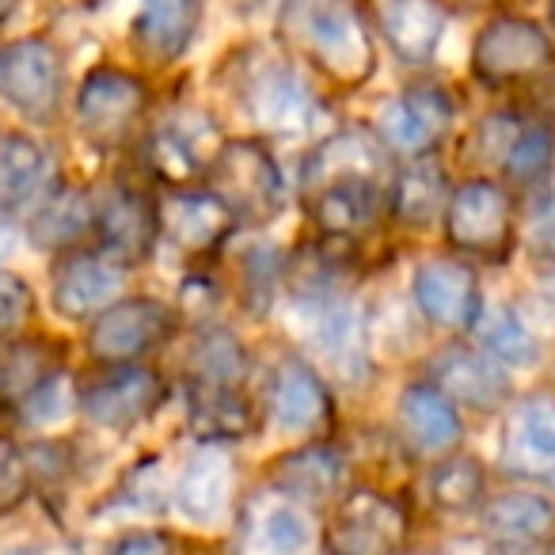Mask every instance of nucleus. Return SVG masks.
<instances>
[{
  "mask_svg": "<svg viewBox=\"0 0 555 555\" xmlns=\"http://www.w3.org/2000/svg\"><path fill=\"white\" fill-rule=\"evenodd\" d=\"M392 164L377 133L339 130L309 153L301 168L305 214L320 236L362 240L388 214Z\"/></svg>",
  "mask_w": 555,
  "mask_h": 555,
  "instance_id": "obj_1",
  "label": "nucleus"
},
{
  "mask_svg": "<svg viewBox=\"0 0 555 555\" xmlns=\"http://www.w3.org/2000/svg\"><path fill=\"white\" fill-rule=\"evenodd\" d=\"M278 35L294 62L343 92L362 88L377 69V31L358 0H282Z\"/></svg>",
  "mask_w": 555,
  "mask_h": 555,
  "instance_id": "obj_2",
  "label": "nucleus"
},
{
  "mask_svg": "<svg viewBox=\"0 0 555 555\" xmlns=\"http://www.w3.org/2000/svg\"><path fill=\"white\" fill-rule=\"evenodd\" d=\"M202 186H209L224 202L236 224H270L289 202L286 176L259 138L221 141Z\"/></svg>",
  "mask_w": 555,
  "mask_h": 555,
  "instance_id": "obj_3",
  "label": "nucleus"
},
{
  "mask_svg": "<svg viewBox=\"0 0 555 555\" xmlns=\"http://www.w3.org/2000/svg\"><path fill=\"white\" fill-rule=\"evenodd\" d=\"M411 544V506L380 487H350L335 499L320 547L324 555H403Z\"/></svg>",
  "mask_w": 555,
  "mask_h": 555,
  "instance_id": "obj_4",
  "label": "nucleus"
},
{
  "mask_svg": "<svg viewBox=\"0 0 555 555\" xmlns=\"http://www.w3.org/2000/svg\"><path fill=\"white\" fill-rule=\"evenodd\" d=\"M441 229H446V244L464 259L506 262L517 247L514 194L499 179H464L449 191Z\"/></svg>",
  "mask_w": 555,
  "mask_h": 555,
  "instance_id": "obj_5",
  "label": "nucleus"
},
{
  "mask_svg": "<svg viewBox=\"0 0 555 555\" xmlns=\"http://www.w3.org/2000/svg\"><path fill=\"white\" fill-rule=\"evenodd\" d=\"M236 100L255 126L270 133H301L317 118V95L294 69V57L251 47L236 65Z\"/></svg>",
  "mask_w": 555,
  "mask_h": 555,
  "instance_id": "obj_6",
  "label": "nucleus"
},
{
  "mask_svg": "<svg viewBox=\"0 0 555 555\" xmlns=\"http://www.w3.org/2000/svg\"><path fill=\"white\" fill-rule=\"evenodd\" d=\"M552 35L525 16H494L479 27L472 42V77L483 88L529 85L552 65Z\"/></svg>",
  "mask_w": 555,
  "mask_h": 555,
  "instance_id": "obj_7",
  "label": "nucleus"
},
{
  "mask_svg": "<svg viewBox=\"0 0 555 555\" xmlns=\"http://www.w3.org/2000/svg\"><path fill=\"white\" fill-rule=\"evenodd\" d=\"M179 324L183 317L176 305L156 301V297H122V301L107 305L100 317H92L88 354L100 365L141 362L145 354L176 339Z\"/></svg>",
  "mask_w": 555,
  "mask_h": 555,
  "instance_id": "obj_8",
  "label": "nucleus"
},
{
  "mask_svg": "<svg viewBox=\"0 0 555 555\" xmlns=\"http://www.w3.org/2000/svg\"><path fill=\"white\" fill-rule=\"evenodd\" d=\"M168 400V380L153 370V365L126 362L107 365L100 377H92L80 392V411L88 423L103 426V430L126 434L153 418Z\"/></svg>",
  "mask_w": 555,
  "mask_h": 555,
  "instance_id": "obj_9",
  "label": "nucleus"
},
{
  "mask_svg": "<svg viewBox=\"0 0 555 555\" xmlns=\"http://www.w3.org/2000/svg\"><path fill=\"white\" fill-rule=\"evenodd\" d=\"M149 85L130 69L118 65H95L77 92V118L80 130L100 145H115L122 141L133 126L141 122V115L149 111Z\"/></svg>",
  "mask_w": 555,
  "mask_h": 555,
  "instance_id": "obj_10",
  "label": "nucleus"
},
{
  "mask_svg": "<svg viewBox=\"0 0 555 555\" xmlns=\"http://www.w3.org/2000/svg\"><path fill=\"white\" fill-rule=\"evenodd\" d=\"M0 100L31 122H50L62 107V54L47 39L0 47Z\"/></svg>",
  "mask_w": 555,
  "mask_h": 555,
  "instance_id": "obj_11",
  "label": "nucleus"
},
{
  "mask_svg": "<svg viewBox=\"0 0 555 555\" xmlns=\"http://www.w3.org/2000/svg\"><path fill=\"white\" fill-rule=\"evenodd\" d=\"M453 95L438 85H411L377 118V141L396 156H430L446 130L453 126Z\"/></svg>",
  "mask_w": 555,
  "mask_h": 555,
  "instance_id": "obj_12",
  "label": "nucleus"
},
{
  "mask_svg": "<svg viewBox=\"0 0 555 555\" xmlns=\"http://www.w3.org/2000/svg\"><path fill=\"white\" fill-rule=\"evenodd\" d=\"M426 380L441 396H449L456 408L468 411H499L509 400V392H514L506 365L487 354V350L464 347V343L441 347L430 358V377Z\"/></svg>",
  "mask_w": 555,
  "mask_h": 555,
  "instance_id": "obj_13",
  "label": "nucleus"
},
{
  "mask_svg": "<svg viewBox=\"0 0 555 555\" xmlns=\"http://www.w3.org/2000/svg\"><path fill=\"white\" fill-rule=\"evenodd\" d=\"M156 209H160V236L194 259L224 247L236 229L224 202L209 186H168L156 198Z\"/></svg>",
  "mask_w": 555,
  "mask_h": 555,
  "instance_id": "obj_14",
  "label": "nucleus"
},
{
  "mask_svg": "<svg viewBox=\"0 0 555 555\" xmlns=\"http://www.w3.org/2000/svg\"><path fill=\"white\" fill-rule=\"evenodd\" d=\"M411 297H415V309L446 332H468L483 305L476 270L461 259L418 262L415 278H411Z\"/></svg>",
  "mask_w": 555,
  "mask_h": 555,
  "instance_id": "obj_15",
  "label": "nucleus"
},
{
  "mask_svg": "<svg viewBox=\"0 0 555 555\" xmlns=\"http://www.w3.org/2000/svg\"><path fill=\"white\" fill-rule=\"evenodd\" d=\"M126 282V267L111 259L103 247L95 251H77L73 247L54 267V309L65 320H92L107 305L118 301Z\"/></svg>",
  "mask_w": 555,
  "mask_h": 555,
  "instance_id": "obj_16",
  "label": "nucleus"
},
{
  "mask_svg": "<svg viewBox=\"0 0 555 555\" xmlns=\"http://www.w3.org/2000/svg\"><path fill=\"white\" fill-rule=\"evenodd\" d=\"M95 232L100 247L122 267L145 262L160 244V209L156 198L138 186H118L100 209H95Z\"/></svg>",
  "mask_w": 555,
  "mask_h": 555,
  "instance_id": "obj_17",
  "label": "nucleus"
},
{
  "mask_svg": "<svg viewBox=\"0 0 555 555\" xmlns=\"http://www.w3.org/2000/svg\"><path fill=\"white\" fill-rule=\"evenodd\" d=\"M370 4H373V31L385 39V47L400 62L408 65L434 62L449 24L446 0H370Z\"/></svg>",
  "mask_w": 555,
  "mask_h": 555,
  "instance_id": "obj_18",
  "label": "nucleus"
},
{
  "mask_svg": "<svg viewBox=\"0 0 555 555\" xmlns=\"http://www.w3.org/2000/svg\"><path fill=\"white\" fill-rule=\"evenodd\" d=\"M347 461L350 456L339 446H332V441H309V446H297L289 453L274 456L267 468V483L282 499L327 502L335 494H343Z\"/></svg>",
  "mask_w": 555,
  "mask_h": 555,
  "instance_id": "obj_19",
  "label": "nucleus"
},
{
  "mask_svg": "<svg viewBox=\"0 0 555 555\" xmlns=\"http://www.w3.org/2000/svg\"><path fill=\"white\" fill-rule=\"evenodd\" d=\"M270 415L282 430L294 434H312L332 426L335 418V400L327 392L324 377L312 370L309 362H289L278 365L274 380H270Z\"/></svg>",
  "mask_w": 555,
  "mask_h": 555,
  "instance_id": "obj_20",
  "label": "nucleus"
},
{
  "mask_svg": "<svg viewBox=\"0 0 555 555\" xmlns=\"http://www.w3.org/2000/svg\"><path fill=\"white\" fill-rule=\"evenodd\" d=\"M236 468L224 446H202L176 479V506L191 525H217L232 502Z\"/></svg>",
  "mask_w": 555,
  "mask_h": 555,
  "instance_id": "obj_21",
  "label": "nucleus"
},
{
  "mask_svg": "<svg viewBox=\"0 0 555 555\" xmlns=\"http://www.w3.org/2000/svg\"><path fill=\"white\" fill-rule=\"evenodd\" d=\"M202 24L198 0H141L138 16L130 24V39L138 54L156 65H171L191 50Z\"/></svg>",
  "mask_w": 555,
  "mask_h": 555,
  "instance_id": "obj_22",
  "label": "nucleus"
},
{
  "mask_svg": "<svg viewBox=\"0 0 555 555\" xmlns=\"http://www.w3.org/2000/svg\"><path fill=\"white\" fill-rule=\"evenodd\" d=\"M400 426L418 453L446 456L461 446L464 423L449 396H441L430 380H415L400 392Z\"/></svg>",
  "mask_w": 555,
  "mask_h": 555,
  "instance_id": "obj_23",
  "label": "nucleus"
},
{
  "mask_svg": "<svg viewBox=\"0 0 555 555\" xmlns=\"http://www.w3.org/2000/svg\"><path fill=\"white\" fill-rule=\"evenodd\" d=\"M483 532L494 537L502 547H532L544 544L555 532V502L537 491H506L487 499L483 506Z\"/></svg>",
  "mask_w": 555,
  "mask_h": 555,
  "instance_id": "obj_24",
  "label": "nucleus"
},
{
  "mask_svg": "<svg viewBox=\"0 0 555 555\" xmlns=\"http://www.w3.org/2000/svg\"><path fill=\"white\" fill-rule=\"evenodd\" d=\"M317 350L327 362V370L339 373L347 385H365L373 377L370 358V332L365 320L350 305H324V317L317 324Z\"/></svg>",
  "mask_w": 555,
  "mask_h": 555,
  "instance_id": "obj_25",
  "label": "nucleus"
},
{
  "mask_svg": "<svg viewBox=\"0 0 555 555\" xmlns=\"http://www.w3.org/2000/svg\"><path fill=\"white\" fill-rule=\"evenodd\" d=\"M449 179L438 156H415L403 171H396L392 194H388V214L408 229H430L449 202Z\"/></svg>",
  "mask_w": 555,
  "mask_h": 555,
  "instance_id": "obj_26",
  "label": "nucleus"
},
{
  "mask_svg": "<svg viewBox=\"0 0 555 555\" xmlns=\"http://www.w3.org/2000/svg\"><path fill=\"white\" fill-rule=\"evenodd\" d=\"M191 434L206 446H224L259 434V411L251 408L244 388H198L191 385Z\"/></svg>",
  "mask_w": 555,
  "mask_h": 555,
  "instance_id": "obj_27",
  "label": "nucleus"
},
{
  "mask_svg": "<svg viewBox=\"0 0 555 555\" xmlns=\"http://www.w3.org/2000/svg\"><path fill=\"white\" fill-rule=\"evenodd\" d=\"M95 229V202L80 186H62L35 209L27 236L47 251H73Z\"/></svg>",
  "mask_w": 555,
  "mask_h": 555,
  "instance_id": "obj_28",
  "label": "nucleus"
},
{
  "mask_svg": "<svg viewBox=\"0 0 555 555\" xmlns=\"http://www.w3.org/2000/svg\"><path fill=\"white\" fill-rule=\"evenodd\" d=\"M62 373V347L50 339H0V403H27Z\"/></svg>",
  "mask_w": 555,
  "mask_h": 555,
  "instance_id": "obj_29",
  "label": "nucleus"
},
{
  "mask_svg": "<svg viewBox=\"0 0 555 555\" xmlns=\"http://www.w3.org/2000/svg\"><path fill=\"white\" fill-rule=\"evenodd\" d=\"M251 354L229 327H206L191 347V385L198 388H244Z\"/></svg>",
  "mask_w": 555,
  "mask_h": 555,
  "instance_id": "obj_30",
  "label": "nucleus"
},
{
  "mask_svg": "<svg viewBox=\"0 0 555 555\" xmlns=\"http://www.w3.org/2000/svg\"><path fill=\"white\" fill-rule=\"evenodd\" d=\"M434 509L441 514H472L487 502V468L472 453H446L426 479Z\"/></svg>",
  "mask_w": 555,
  "mask_h": 555,
  "instance_id": "obj_31",
  "label": "nucleus"
},
{
  "mask_svg": "<svg viewBox=\"0 0 555 555\" xmlns=\"http://www.w3.org/2000/svg\"><path fill=\"white\" fill-rule=\"evenodd\" d=\"M476 335V347L499 358L502 365H532L540 362V343L521 317L509 305H479L476 320L468 327Z\"/></svg>",
  "mask_w": 555,
  "mask_h": 555,
  "instance_id": "obj_32",
  "label": "nucleus"
},
{
  "mask_svg": "<svg viewBox=\"0 0 555 555\" xmlns=\"http://www.w3.org/2000/svg\"><path fill=\"white\" fill-rule=\"evenodd\" d=\"M50 179V156L27 133L0 138V206L16 209L31 202Z\"/></svg>",
  "mask_w": 555,
  "mask_h": 555,
  "instance_id": "obj_33",
  "label": "nucleus"
},
{
  "mask_svg": "<svg viewBox=\"0 0 555 555\" xmlns=\"http://www.w3.org/2000/svg\"><path fill=\"white\" fill-rule=\"evenodd\" d=\"M506 456L521 461L525 468H547L555 464V400L552 396H532L517 408L509 423Z\"/></svg>",
  "mask_w": 555,
  "mask_h": 555,
  "instance_id": "obj_34",
  "label": "nucleus"
},
{
  "mask_svg": "<svg viewBox=\"0 0 555 555\" xmlns=\"http://www.w3.org/2000/svg\"><path fill=\"white\" fill-rule=\"evenodd\" d=\"M240 270V301L251 317H267L274 305L278 289H282V270H286V255L274 244H251L236 262Z\"/></svg>",
  "mask_w": 555,
  "mask_h": 555,
  "instance_id": "obj_35",
  "label": "nucleus"
},
{
  "mask_svg": "<svg viewBox=\"0 0 555 555\" xmlns=\"http://www.w3.org/2000/svg\"><path fill=\"white\" fill-rule=\"evenodd\" d=\"M555 164V130L544 122H525L521 133L514 138L509 153L502 156V171H506L514 183L532 186L552 171Z\"/></svg>",
  "mask_w": 555,
  "mask_h": 555,
  "instance_id": "obj_36",
  "label": "nucleus"
},
{
  "mask_svg": "<svg viewBox=\"0 0 555 555\" xmlns=\"http://www.w3.org/2000/svg\"><path fill=\"white\" fill-rule=\"evenodd\" d=\"M259 537H262V544H267L270 555H301L305 547L312 544V525L301 509L289 506V502H282V506H274V509L262 514Z\"/></svg>",
  "mask_w": 555,
  "mask_h": 555,
  "instance_id": "obj_37",
  "label": "nucleus"
},
{
  "mask_svg": "<svg viewBox=\"0 0 555 555\" xmlns=\"http://www.w3.org/2000/svg\"><path fill=\"white\" fill-rule=\"evenodd\" d=\"M35 312V294L20 274H0V332H16Z\"/></svg>",
  "mask_w": 555,
  "mask_h": 555,
  "instance_id": "obj_38",
  "label": "nucleus"
},
{
  "mask_svg": "<svg viewBox=\"0 0 555 555\" xmlns=\"http://www.w3.org/2000/svg\"><path fill=\"white\" fill-rule=\"evenodd\" d=\"M525 244H529V255L555 262V198H547L544 206L532 209L529 229H525Z\"/></svg>",
  "mask_w": 555,
  "mask_h": 555,
  "instance_id": "obj_39",
  "label": "nucleus"
},
{
  "mask_svg": "<svg viewBox=\"0 0 555 555\" xmlns=\"http://www.w3.org/2000/svg\"><path fill=\"white\" fill-rule=\"evenodd\" d=\"M107 555H176V544L160 529H133L126 537H118L107 547Z\"/></svg>",
  "mask_w": 555,
  "mask_h": 555,
  "instance_id": "obj_40",
  "label": "nucleus"
},
{
  "mask_svg": "<svg viewBox=\"0 0 555 555\" xmlns=\"http://www.w3.org/2000/svg\"><path fill=\"white\" fill-rule=\"evenodd\" d=\"M532 107H537L540 122L555 130V69L547 65L537 80H532Z\"/></svg>",
  "mask_w": 555,
  "mask_h": 555,
  "instance_id": "obj_41",
  "label": "nucleus"
},
{
  "mask_svg": "<svg viewBox=\"0 0 555 555\" xmlns=\"http://www.w3.org/2000/svg\"><path fill=\"white\" fill-rule=\"evenodd\" d=\"M430 555H491V547H483L479 540H449V544L434 547Z\"/></svg>",
  "mask_w": 555,
  "mask_h": 555,
  "instance_id": "obj_42",
  "label": "nucleus"
},
{
  "mask_svg": "<svg viewBox=\"0 0 555 555\" xmlns=\"http://www.w3.org/2000/svg\"><path fill=\"white\" fill-rule=\"evenodd\" d=\"M0 487L16 491V456H12L9 446H0Z\"/></svg>",
  "mask_w": 555,
  "mask_h": 555,
  "instance_id": "obj_43",
  "label": "nucleus"
},
{
  "mask_svg": "<svg viewBox=\"0 0 555 555\" xmlns=\"http://www.w3.org/2000/svg\"><path fill=\"white\" fill-rule=\"evenodd\" d=\"M12 240H16V232H12V221L4 217V206H0V255L12 251Z\"/></svg>",
  "mask_w": 555,
  "mask_h": 555,
  "instance_id": "obj_44",
  "label": "nucleus"
},
{
  "mask_svg": "<svg viewBox=\"0 0 555 555\" xmlns=\"http://www.w3.org/2000/svg\"><path fill=\"white\" fill-rule=\"evenodd\" d=\"M267 4H282V0H247V9H267Z\"/></svg>",
  "mask_w": 555,
  "mask_h": 555,
  "instance_id": "obj_45",
  "label": "nucleus"
},
{
  "mask_svg": "<svg viewBox=\"0 0 555 555\" xmlns=\"http://www.w3.org/2000/svg\"><path fill=\"white\" fill-rule=\"evenodd\" d=\"M544 555H555V532H552V537L544 540Z\"/></svg>",
  "mask_w": 555,
  "mask_h": 555,
  "instance_id": "obj_46",
  "label": "nucleus"
},
{
  "mask_svg": "<svg viewBox=\"0 0 555 555\" xmlns=\"http://www.w3.org/2000/svg\"><path fill=\"white\" fill-rule=\"evenodd\" d=\"M552 31H555V0H552Z\"/></svg>",
  "mask_w": 555,
  "mask_h": 555,
  "instance_id": "obj_47",
  "label": "nucleus"
},
{
  "mask_svg": "<svg viewBox=\"0 0 555 555\" xmlns=\"http://www.w3.org/2000/svg\"><path fill=\"white\" fill-rule=\"evenodd\" d=\"M4 9H9V0H0V12H4Z\"/></svg>",
  "mask_w": 555,
  "mask_h": 555,
  "instance_id": "obj_48",
  "label": "nucleus"
}]
</instances>
